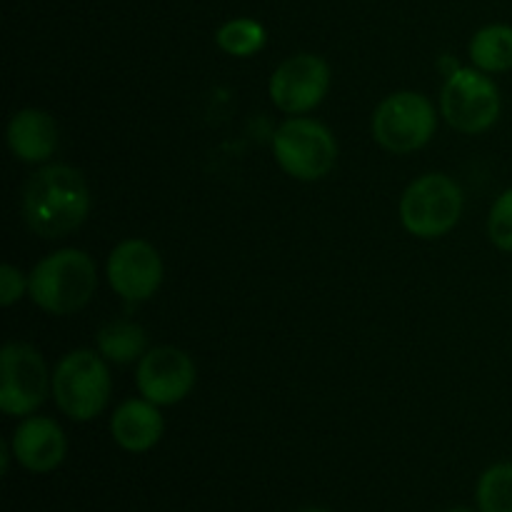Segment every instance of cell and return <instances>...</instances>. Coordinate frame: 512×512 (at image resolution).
Masks as SVG:
<instances>
[{
    "label": "cell",
    "instance_id": "obj_9",
    "mask_svg": "<svg viewBox=\"0 0 512 512\" xmlns=\"http://www.w3.org/2000/svg\"><path fill=\"white\" fill-rule=\"evenodd\" d=\"M330 88V68L320 55L298 53L270 75V100L288 115H305L318 108Z\"/></svg>",
    "mask_w": 512,
    "mask_h": 512
},
{
    "label": "cell",
    "instance_id": "obj_16",
    "mask_svg": "<svg viewBox=\"0 0 512 512\" xmlns=\"http://www.w3.org/2000/svg\"><path fill=\"white\" fill-rule=\"evenodd\" d=\"M98 353L110 363L128 365L148 353V333L130 320H113L98 330Z\"/></svg>",
    "mask_w": 512,
    "mask_h": 512
},
{
    "label": "cell",
    "instance_id": "obj_22",
    "mask_svg": "<svg viewBox=\"0 0 512 512\" xmlns=\"http://www.w3.org/2000/svg\"><path fill=\"white\" fill-rule=\"evenodd\" d=\"M445 512H475V510H468V508H453V510H445Z\"/></svg>",
    "mask_w": 512,
    "mask_h": 512
},
{
    "label": "cell",
    "instance_id": "obj_21",
    "mask_svg": "<svg viewBox=\"0 0 512 512\" xmlns=\"http://www.w3.org/2000/svg\"><path fill=\"white\" fill-rule=\"evenodd\" d=\"M300 512H330V510H323V508H305V510H300Z\"/></svg>",
    "mask_w": 512,
    "mask_h": 512
},
{
    "label": "cell",
    "instance_id": "obj_11",
    "mask_svg": "<svg viewBox=\"0 0 512 512\" xmlns=\"http://www.w3.org/2000/svg\"><path fill=\"white\" fill-rule=\"evenodd\" d=\"M195 378L198 373H195L193 358L173 345L150 348L135 370V385L140 395L160 408L188 398L190 390L195 388Z\"/></svg>",
    "mask_w": 512,
    "mask_h": 512
},
{
    "label": "cell",
    "instance_id": "obj_12",
    "mask_svg": "<svg viewBox=\"0 0 512 512\" xmlns=\"http://www.w3.org/2000/svg\"><path fill=\"white\" fill-rule=\"evenodd\" d=\"M15 460L30 473H53L60 468L68 453V440L63 428L53 418L45 415H28L23 423L15 428L10 440Z\"/></svg>",
    "mask_w": 512,
    "mask_h": 512
},
{
    "label": "cell",
    "instance_id": "obj_15",
    "mask_svg": "<svg viewBox=\"0 0 512 512\" xmlns=\"http://www.w3.org/2000/svg\"><path fill=\"white\" fill-rule=\"evenodd\" d=\"M470 60L483 73H508L512 68V25L493 23L470 40Z\"/></svg>",
    "mask_w": 512,
    "mask_h": 512
},
{
    "label": "cell",
    "instance_id": "obj_10",
    "mask_svg": "<svg viewBox=\"0 0 512 512\" xmlns=\"http://www.w3.org/2000/svg\"><path fill=\"white\" fill-rule=\"evenodd\" d=\"M108 283L128 303L150 300L163 285V258L158 250L140 238H128L115 245L108 255Z\"/></svg>",
    "mask_w": 512,
    "mask_h": 512
},
{
    "label": "cell",
    "instance_id": "obj_19",
    "mask_svg": "<svg viewBox=\"0 0 512 512\" xmlns=\"http://www.w3.org/2000/svg\"><path fill=\"white\" fill-rule=\"evenodd\" d=\"M488 235L503 253H512V188L495 198L488 215Z\"/></svg>",
    "mask_w": 512,
    "mask_h": 512
},
{
    "label": "cell",
    "instance_id": "obj_5",
    "mask_svg": "<svg viewBox=\"0 0 512 512\" xmlns=\"http://www.w3.org/2000/svg\"><path fill=\"white\" fill-rule=\"evenodd\" d=\"M273 155L290 178L315 183L330 175L338 163V143L320 120L293 115L275 130Z\"/></svg>",
    "mask_w": 512,
    "mask_h": 512
},
{
    "label": "cell",
    "instance_id": "obj_8",
    "mask_svg": "<svg viewBox=\"0 0 512 512\" xmlns=\"http://www.w3.org/2000/svg\"><path fill=\"white\" fill-rule=\"evenodd\" d=\"M53 393V375L33 345L8 343L0 350V410L28 418Z\"/></svg>",
    "mask_w": 512,
    "mask_h": 512
},
{
    "label": "cell",
    "instance_id": "obj_17",
    "mask_svg": "<svg viewBox=\"0 0 512 512\" xmlns=\"http://www.w3.org/2000/svg\"><path fill=\"white\" fill-rule=\"evenodd\" d=\"M265 40H268L265 28L253 18H233L220 25L215 33L218 48L233 58H250L265 48Z\"/></svg>",
    "mask_w": 512,
    "mask_h": 512
},
{
    "label": "cell",
    "instance_id": "obj_3",
    "mask_svg": "<svg viewBox=\"0 0 512 512\" xmlns=\"http://www.w3.org/2000/svg\"><path fill=\"white\" fill-rule=\"evenodd\" d=\"M113 390L105 358L95 350H73L53 370V398L60 413L88 423L105 410Z\"/></svg>",
    "mask_w": 512,
    "mask_h": 512
},
{
    "label": "cell",
    "instance_id": "obj_20",
    "mask_svg": "<svg viewBox=\"0 0 512 512\" xmlns=\"http://www.w3.org/2000/svg\"><path fill=\"white\" fill-rule=\"evenodd\" d=\"M28 293V278L15 265L5 263L0 268V305L10 308Z\"/></svg>",
    "mask_w": 512,
    "mask_h": 512
},
{
    "label": "cell",
    "instance_id": "obj_6",
    "mask_svg": "<svg viewBox=\"0 0 512 512\" xmlns=\"http://www.w3.org/2000/svg\"><path fill=\"white\" fill-rule=\"evenodd\" d=\"M440 110L450 128L465 135H480L498 123L503 98L488 73L478 68H458L445 80Z\"/></svg>",
    "mask_w": 512,
    "mask_h": 512
},
{
    "label": "cell",
    "instance_id": "obj_13",
    "mask_svg": "<svg viewBox=\"0 0 512 512\" xmlns=\"http://www.w3.org/2000/svg\"><path fill=\"white\" fill-rule=\"evenodd\" d=\"M165 430V420L160 415V405L145 398H130L120 405L110 418L113 440L128 453H148L160 443Z\"/></svg>",
    "mask_w": 512,
    "mask_h": 512
},
{
    "label": "cell",
    "instance_id": "obj_18",
    "mask_svg": "<svg viewBox=\"0 0 512 512\" xmlns=\"http://www.w3.org/2000/svg\"><path fill=\"white\" fill-rule=\"evenodd\" d=\"M480 512H512V463L490 465L475 488Z\"/></svg>",
    "mask_w": 512,
    "mask_h": 512
},
{
    "label": "cell",
    "instance_id": "obj_1",
    "mask_svg": "<svg viewBox=\"0 0 512 512\" xmlns=\"http://www.w3.org/2000/svg\"><path fill=\"white\" fill-rule=\"evenodd\" d=\"M20 210L40 238H63L85 223L90 213V190L83 173L73 165L53 163L33 173L20 195Z\"/></svg>",
    "mask_w": 512,
    "mask_h": 512
},
{
    "label": "cell",
    "instance_id": "obj_14",
    "mask_svg": "<svg viewBox=\"0 0 512 512\" xmlns=\"http://www.w3.org/2000/svg\"><path fill=\"white\" fill-rule=\"evenodd\" d=\"M58 123L40 108H25L10 118L8 145L23 163H45L58 150Z\"/></svg>",
    "mask_w": 512,
    "mask_h": 512
},
{
    "label": "cell",
    "instance_id": "obj_7",
    "mask_svg": "<svg viewBox=\"0 0 512 512\" xmlns=\"http://www.w3.org/2000/svg\"><path fill=\"white\" fill-rule=\"evenodd\" d=\"M438 128V113L425 95L400 90L380 100L373 113V138L390 153H415L425 148Z\"/></svg>",
    "mask_w": 512,
    "mask_h": 512
},
{
    "label": "cell",
    "instance_id": "obj_2",
    "mask_svg": "<svg viewBox=\"0 0 512 512\" xmlns=\"http://www.w3.org/2000/svg\"><path fill=\"white\" fill-rule=\"evenodd\" d=\"M98 288V268L85 250L63 248L45 255L28 275V295L50 315H73Z\"/></svg>",
    "mask_w": 512,
    "mask_h": 512
},
{
    "label": "cell",
    "instance_id": "obj_4",
    "mask_svg": "<svg viewBox=\"0 0 512 512\" xmlns=\"http://www.w3.org/2000/svg\"><path fill=\"white\" fill-rule=\"evenodd\" d=\"M463 205V190L453 178L443 173L420 175L400 198V223L415 238H443L460 223Z\"/></svg>",
    "mask_w": 512,
    "mask_h": 512
}]
</instances>
